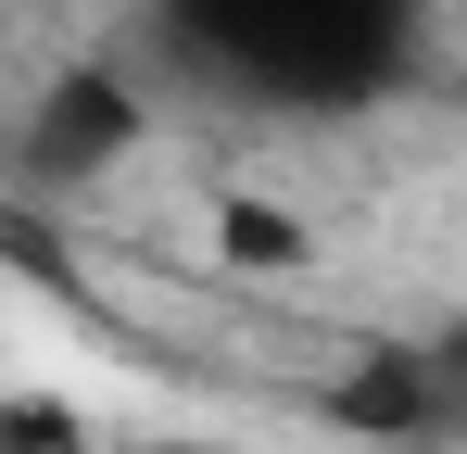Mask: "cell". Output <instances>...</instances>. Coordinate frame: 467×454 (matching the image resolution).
I'll list each match as a JSON object with an SVG mask.
<instances>
[{"label":"cell","mask_w":467,"mask_h":454,"mask_svg":"<svg viewBox=\"0 0 467 454\" xmlns=\"http://www.w3.org/2000/svg\"><path fill=\"white\" fill-rule=\"evenodd\" d=\"M417 38L430 0H164V51L253 114H367Z\"/></svg>","instance_id":"6da1fadb"},{"label":"cell","mask_w":467,"mask_h":454,"mask_svg":"<svg viewBox=\"0 0 467 454\" xmlns=\"http://www.w3.org/2000/svg\"><path fill=\"white\" fill-rule=\"evenodd\" d=\"M0 26H13V13H0Z\"/></svg>","instance_id":"52a82bcc"},{"label":"cell","mask_w":467,"mask_h":454,"mask_svg":"<svg viewBox=\"0 0 467 454\" xmlns=\"http://www.w3.org/2000/svg\"><path fill=\"white\" fill-rule=\"evenodd\" d=\"M215 227H228V265H240V278H265V265H304V227H291V215H265V202H228Z\"/></svg>","instance_id":"277c9868"},{"label":"cell","mask_w":467,"mask_h":454,"mask_svg":"<svg viewBox=\"0 0 467 454\" xmlns=\"http://www.w3.org/2000/svg\"><path fill=\"white\" fill-rule=\"evenodd\" d=\"M316 417H328L341 442H379V454H455L467 442V328L354 341L341 366L316 378Z\"/></svg>","instance_id":"7a4b0ae2"},{"label":"cell","mask_w":467,"mask_h":454,"mask_svg":"<svg viewBox=\"0 0 467 454\" xmlns=\"http://www.w3.org/2000/svg\"><path fill=\"white\" fill-rule=\"evenodd\" d=\"M0 13H26V0H0Z\"/></svg>","instance_id":"8992f818"},{"label":"cell","mask_w":467,"mask_h":454,"mask_svg":"<svg viewBox=\"0 0 467 454\" xmlns=\"http://www.w3.org/2000/svg\"><path fill=\"white\" fill-rule=\"evenodd\" d=\"M140 139H152L140 76L127 64H64L38 88V114H26V177H38V190H88V177H114Z\"/></svg>","instance_id":"3957f363"},{"label":"cell","mask_w":467,"mask_h":454,"mask_svg":"<svg viewBox=\"0 0 467 454\" xmlns=\"http://www.w3.org/2000/svg\"><path fill=\"white\" fill-rule=\"evenodd\" d=\"M114 454H215V442H114Z\"/></svg>","instance_id":"5b68a950"}]
</instances>
